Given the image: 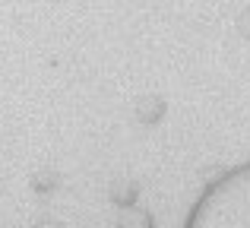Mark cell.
<instances>
[{
  "instance_id": "1",
  "label": "cell",
  "mask_w": 250,
  "mask_h": 228,
  "mask_svg": "<svg viewBox=\"0 0 250 228\" xmlns=\"http://www.w3.org/2000/svg\"><path fill=\"white\" fill-rule=\"evenodd\" d=\"M238 32H241V35H244L247 41H250V6H247V10L238 16Z\"/></svg>"
}]
</instances>
